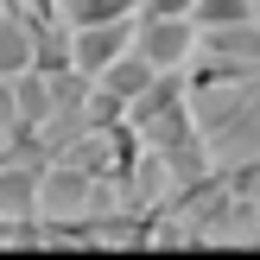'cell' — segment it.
Here are the masks:
<instances>
[{
  "label": "cell",
  "mask_w": 260,
  "mask_h": 260,
  "mask_svg": "<svg viewBox=\"0 0 260 260\" xmlns=\"http://www.w3.org/2000/svg\"><path fill=\"white\" fill-rule=\"evenodd\" d=\"M134 45L152 57V70H190V57H197V19L190 13H140Z\"/></svg>",
  "instance_id": "1"
},
{
  "label": "cell",
  "mask_w": 260,
  "mask_h": 260,
  "mask_svg": "<svg viewBox=\"0 0 260 260\" xmlns=\"http://www.w3.org/2000/svg\"><path fill=\"white\" fill-rule=\"evenodd\" d=\"M140 38V19L127 13V19H102V25H76V70L83 76H102L121 51H134Z\"/></svg>",
  "instance_id": "2"
},
{
  "label": "cell",
  "mask_w": 260,
  "mask_h": 260,
  "mask_svg": "<svg viewBox=\"0 0 260 260\" xmlns=\"http://www.w3.org/2000/svg\"><path fill=\"white\" fill-rule=\"evenodd\" d=\"M45 152H25V159H0V216L19 222V216H38V184H45Z\"/></svg>",
  "instance_id": "3"
},
{
  "label": "cell",
  "mask_w": 260,
  "mask_h": 260,
  "mask_svg": "<svg viewBox=\"0 0 260 260\" xmlns=\"http://www.w3.org/2000/svg\"><path fill=\"white\" fill-rule=\"evenodd\" d=\"M32 51H38V19L25 7H7L0 13V76L32 70Z\"/></svg>",
  "instance_id": "4"
},
{
  "label": "cell",
  "mask_w": 260,
  "mask_h": 260,
  "mask_svg": "<svg viewBox=\"0 0 260 260\" xmlns=\"http://www.w3.org/2000/svg\"><path fill=\"white\" fill-rule=\"evenodd\" d=\"M13 95H19V127L25 134H45L51 114H57V83L45 70H19L13 76Z\"/></svg>",
  "instance_id": "5"
},
{
  "label": "cell",
  "mask_w": 260,
  "mask_h": 260,
  "mask_svg": "<svg viewBox=\"0 0 260 260\" xmlns=\"http://www.w3.org/2000/svg\"><path fill=\"white\" fill-rule=\"evenodd\" d=\"M152 76H159V70H152V57L134 45V51H121V57H114L108 70L95 76V83H102V89H114L121 102H134V95H146V83H152Z\"/></svg>",
  "instance_id": "6"
},
{
  "label": "cell",
  "mask_w": 260,
  "mask_h": 260,
  "mask_svg": "<svg viewBox=\"0 0 260 260\" xmlns=\"http://www.w3.org/2000/svg\"><path fill=\"white\" fill-rule=\"evenodd\" d=\"M127 13H140V0H57V19L70 25H102V19H127Z\"/></svg>",
  "instance_id": "7"
},
{
  "label": "cell",
  "mask_w": 260,
  "mask_h": 260,
  "mask_svg": "<svg viewBox=\"0 0 260 260\" xmlns=\"http://www.w3.org/2000/svg\"><path fill=\"white\" fill-rule=\"evenodd\" d=\"M197 25H235V19H260V0H197L190 7Z\"/></svg>",
  "instance_id": "8"
},
{
  "label": "cell",
  "mask_w": 260,
  "mask_h": 260,
  "mask_svg": "<svg viewBox=\"0 0 260 260\" xmlns=\"http://www.w3.org/2000/svg\"><path fill=\"white\" fill-rule=\"evenodd\" d=\"M114 121H127V102L114 95V89H89V102H83V127H114Z\"/></svg>",
  "instance_id": "9"
},
{
  "label": "cell",
  "mask_w": 260,
  "mask_h": 260,
  "mask_svg": "<svg viewBox=\"0 0 260 260\" xmlns=\"http://www.w3.org/2000/svg\"><path fill=\"white\" fill-rule=\"evenodd\" d=\"M19 127V95H13V76H0V134Z\"/></svg>",
  "instance_id": "10"
},
{
  "label": "cell",
  "mask_w": 260,
  "mask_h": 260,
  "mask_svg": "<svg viewBox=\"0 0 260 260\" xmlns=\"http://www.w3.org/2000/svg\"><path fill=\"white\" fill-rule=\"evenodd\" d=\"M197 0H140V13H190Z\"/></svg>",
  "instance_id": "11"
},
{
  "label": "cell",
  "mask_w": 260,
  "mask_h": 260,
  "mask_svg": "<svg viewBox=\"0 0 260 260\" xmlns=\"http://www.w3.org/2000/svg\"><path fill=\"white\" fill-rule=\"evenodd\" d=\"M13 7H25L32 19H57V0H13Z\"/></svg>",
  "instance_id": "12"
},
{
  "label": "cell",
  "mask_w": 260,
  "mask_h": 260,
  "mask_svg": "<svg viewBox=\"0 0 260 260\" xmlns=\"http://www.w3.org/2000/svg\"><path fill=\"white\" fill-rule=\"evenodd\" d=\"M0 13H7V0H0Z\"/></svg>",
  "instance_id": "13"
},
{
  "label": "cell",
  "mask_w": 260,
  "mask_h": 260,
  "mask_svg": "<svg viewBox=\"0 0 260 260\" xmlns=\"http://www.w3.org/2000/svg\"><path fill=\"white\" fill-rule=\"evenodd\" d=\"M7 7H13V0H7Z\"/></svg>",
  "instance_id": "14"
},
{
  "label": "cell",
  "mask_w": 260,
  "mask_h": 260,
  "mask_svg": "<svg viewBox=\"0 0 260 260\" xmlns=\"http://www.w3.org/2000/svg\"><path fill=\"white\" fill-rule=\"evenodd\" d=\"M0 140H7V134H0Z\"/></svg>",
  "instance_id": "15"
}]
</instances>
